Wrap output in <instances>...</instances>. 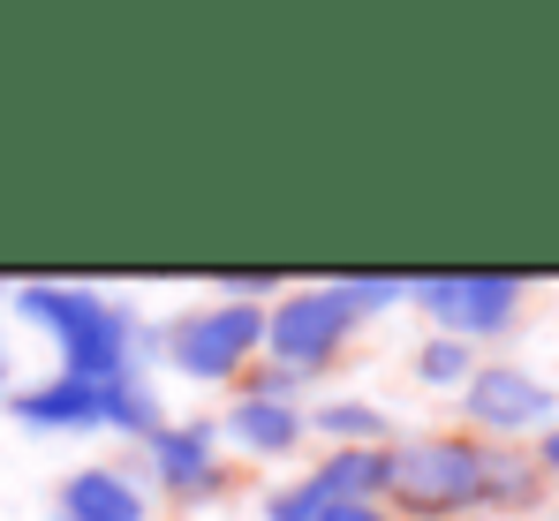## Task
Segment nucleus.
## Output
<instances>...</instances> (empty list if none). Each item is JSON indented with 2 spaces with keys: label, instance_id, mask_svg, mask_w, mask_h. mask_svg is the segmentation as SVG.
<instances>
[{
  "label": "nucleus",
  "instance_id": "obj_1",
  "mask_svg": "<svg viewBox=\"0 0 559 521\" xmlns=\"http://www.w3.org/2000/svg\"><path fill=\"white\" fill-rule=\"evenodd\" d=\"M15 318H31L38 333H53V341H61V378L114 386V378L144 370V363H136V347H144V333H136V310L106 303L98 287L23 280V287H15Z\"/></svg>",
  "mask_w": 559,
  "mask_h": 521
},
{
  "label": "nucleus",
  "instance_id": "obj_2",
  "mask_svg": "<svg viewBox=\"0 0 559 521\" xmlns=\"http://www.w3.org/2000/svg\"><path fill=\"white\" fill-rule=\"evenodd\" d=\"M385 514L393 521H468L484 514V438L424 431L385 446Z\"/></svg>",
  "mask_w": 559,
  "mask_h": 521
},
{
  "label": "nucleus",
  "instance_id": "obj_3",
  "mask_svg": "<svg viewBox=\"0 0 559 521\" xmlns=\"http://www.w3.org/2000/svg\"><path fill=\"white\" fill-rule=\"evenodd\" d=\"M522 295H530L522 272H424V280H408V303L431 318V333L468 347L499 341L522 318Z\"/></svg>",
  "mask_w": 559,
  "mask_h": 521
},
{
  "label": "nucleus",
  "instance_id": "obj_4",
  "mask_svg": "<svg viewBox=\"0 0 559 521\" xmlns=\"http://www.w3.org/2000/svg\"><path fill=\"white\" fill-rule=\"evenodd\" d=\"M258 347H265V310H258V303H212V310H182V318L159 333L167 370L204 378V386L242 378Z\"/></svg>",
  "mask_w": 559,
  "mask_h": 521
},
{
  "label": "nucleus",
  "instance_id": "obj_5",
  "mask_svg": "<svg viewBox=\"0 0 559 521\" xmlns=\"http://www.w3.org/2000/svg\"><path fill=\"white\" fill-rule=\"evenodd\" d=\"M462 416L468 438H484V446H522L559 424V393L530 363H476L462 386Z\"/></svg>",
  "mask_w": 559,
  "mask_h": 521
},
{
  "label": "nucleus",
  "instance_id": "obj_6",
  "mask_svg": "<svg viewBox=\"0 0 559 521\" xmlns=\"http://www.w3.org/2000/svg\"><path fill=\"white\" fill-rule=\"evenodd\" d=\"M356 325H364V310L348 303L341 280H325V287H295V295H280L273 310H265V347H273V363L302 370V378H318V370L348 347Z\"/></svg>",
  "mask_w": 559,
  "mask_h": 521
},
{
  "label": "nucleus",
  "instance_id": "obj_7",
  "mask_svg": "<svg viewBox=\"0 0 559 521\" xmlns=\"http://www.w3.org/2000/svg\"><path fill=\"white\" fill-rule=\"evenodd\" d=\"M152 446V476L175 499H219L227 492V461H219V424H159Z\"/></svg>",
  "mask_w": 559,
  "mask_h": 521
},
{
  "label": "nucleus",
  "instance_id": "obj_8",
  "mask_svg": "<svg viewBox=\"0 0 559 521\" xmlns=\"http://www.w3.org/2000/svg\"><path fill=\"white\" fill-rule=\"evenodd\" d=\"M8 416L23 431H106V386H84V378H38L23 393H8Z\"/></svg>",
  "mask_w": 559,
  "mask_h": 521
},
{
  "label": "nucleus",
  "instance_id": "obj_9",
  "mask_svg": "<svg viewBox=\"0 0 559 521\" xmlns=\"http://www.w3.org/2000/svg\"><path fill=\"white\" fill-rule=\"evenodd\" d=\"M310 492L325 507H385V446H333L310 469Z\"/></svg>",
  "mask_w": 559,
  "mask_h": 521
},
{
  "label": "nucleus",
  "instance_id": "obj_10",
  "mask_svg": "<svg viewBox=\"0 0 559 521\" xmlns=\"http://www.w3.org/2000/svg\"><path fill=\"white\" fill-rule=\"evenodd\" d=\"M144 492L129 484V469H76L61 484V514L53 521H144Z\"/></svg>",
  "mask_w": 559,
  "mask_h": 521
},
{
  "label": "nucleus",
  "instance_id": "obj_11",
  "mask_svg": "<svg viewBox=\"0 0 559 521\" xmlns=\"http://www.w3.org/2000/svg\"><path fill=\"white\" fill-rule=\"evenodd\" d=\"M219 431L235 438L250 461H280V453H295V446L310 438V424H302V408H287V401H235Z\"/></svg>",
  "mask_w": 559,
  "mask_h": 521
},
{
  "label": "nucleus",
  "instance_id": "obj_12",
  "mask_svg": "<svg viewBox=\"0 0 559 521\" xmlns=\"http://www.w3.org/2000/svg\"><path fill=\"white\" fill-rule=\"evenodd\" d=\"M545 499V469L530 446H484V514H530Z\"/></svg>",
  "mask_w": 559,
  "mask_h": 521
},
{
  "label": "nucleus",
  "instance_id": "obj_13",
  "mask_svg": "<svg viewBox=\"0 0 559 521\" xmlns=\"http://www.w3.org/2000/svg\"><path fill=\"white\" fill-rule=\"evenodd\" d=\"M302 424L325 438V446H385V431H393V416L378 401H318Z\"/></svg>",
  "mask_w": 559,
  "mask_h": 521
},
{
  "label": "nucleus",
  "instance_id": "obj_14",
  "mask_svg": "<svg viewBox=\"0 0 559 521\" xmlns=\"http://www.w3.org/2000/svg\"><path fill=\"white\" fill-rule=\"evenodd\" d=\"M106 431H121V438H152L159 431V393H152L144 370H129V378L106 386Z\"/></svg>",
  "mask_w": 559,
  "mask_h": 521
},
{
  "label": "nucleus",
  "instance_id": "obj_15",
  "mask_svg": "<svg viewBox=\"0 0 559 521\" xmlns=\"http://www.w3.org/2000/svg\"><path fill=\"white\" fill-rule=\"evenodd\" d=\"M468 370H476V347H468V341H447V333H431V341L416 347V378H424L431 393H462Z\"/></svg>",
  "mask_w": 559,
  "mask_h": 521
},
{
  "label": "nucleus",
  "instance_id": "obj_16",
  "mask_svg": "<svg viewBox=\"0 0 559 521\" xmlns=\"http://www.w3.org/2000/svg\"><path fill=\"white\" fill-rule=\"evenodd\" d=\"M302 370H287V363H250L242 370V393L235 401H287V408H302Z\"/></svg>",
  "mask_w": 559,
  "mask_h": 521
},
{
  "label": "nucleus",
  "instance_id": "obj_17",
  "mask_svg": "<svg viewBox=\"0 0 559 521\" xmlns=\"http://www.w3.org/2000/svg\"><path fill=\"white\" fill-rule=\"evenodd\" d=\"M341 287H348V303H356L364 318L393 310V303H408V280H401V272H348Z\"/></svg>",
  "mask_w": 559,
  "mask_h": 521
},
{
  "label": "nucleus",
  "instance_id": "obj_18",
  "mask_svg": "<svg viewBox=\"0 0 559 521\" xmlns=\"http://www.w3.org/2000/svg\"><path fill=\"white\" fill-rule=\"evenodd\" d=\"M318 514H325V499L310 492V476L302 484H280L273 499H265V521H318Z\"/></svg>",
  "mask_w": 559,
  "mask_h": 521
},
{
  "label": "nucleus",
  "instance_id": "obj_19",
  "mask_svg": "<svg viewBox=\"0 0 559 521\" xmlns=\"http://www.w3.org/2000/svg\"><path fill=\"white\" fill-rule=\"evenodd\" d=\"M219 287H227V303H265V295H280V272H227Z\"/></svg>",
  "mask_w": 559,
  "mask_h": 521
},
{
  "label": "nucleus",
  "instance_id": "obj_20",
  "mask_svg": "<svg viewBox=\"0 0 559 521\" xmlns=\"http://www.w3.org/2000/svg\"><path fill=\"white\" fill-rule=\"evenodd\" d=\"M530 453H537L545 484H559V424H552V431H537V438H530Z\"/></svg>",
  "mask_w": 559,
  "mask_h": 521
},
{
  "label": "nucleus",
  "instance_id": "obj_21",
  "mask_svg": "<svg viewBox=\"0 0 559 521\" xmlns=\"http://www.w3.org/2000/svg\"><path fill=\"white\" fill-rule=\"evenodd\" d=\"M318 521H393V514H385V507H325Z\"/></svg>",
  "mask_w": 559,
  "mask_h": 521
},
{
  "label": "nucleus",
  "instance_id": "obj_22",
  "mask_svg": "<svg viewBox=\"0 0 559 521\" xmlns=\"http://www.w3.org/2000/svg\"><path fill=\"white\" fill-rule=\"evenodd\" d=\"M0 386H8V355H0Z\"/></svg>",
  "mask_w": 559,
  "mask_h": 521
},
{
  "label": "nucleus",
  "instance_id": "obj_23",
  "mask_svg": "<svg viewBox=\"0 0 559 521\" xmlns=\"http://www.w3.org/2000/svg\"><path fill=\"white\" fill-rule=\"evenodd\" d=\"M545 521H559V514H545Z\"/></svg>",
  "mask_w": 559,
  "mask_h": 521
}]
</instances>
